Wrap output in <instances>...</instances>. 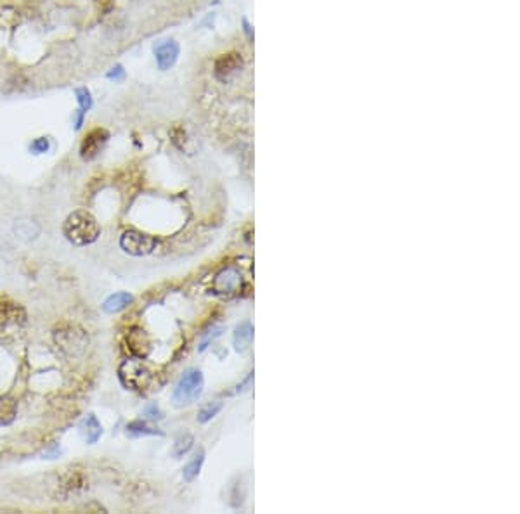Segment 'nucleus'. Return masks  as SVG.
Returning <instances> with one entry per match:
<instances>
[{
    "mask_svg": "<svg viewBox=\"0 0 520 514\" xmlns=\"http://www.w3.org/2000/svg\"><path fill=\"white\" fill-rule=\"evenodd\" d=\"M62 234L73 246H88L95 243L101 236V225L92 213L87 210H77L70 213L62 223Z\"/></svg>",
    "mask_w": 520,
    "mask_h": 514,
    "instance_id": "obj_1",
    "label": "nucleus"
},
{
    "mask_svg": "<svg viewBox=\"0 0 520 514\" xmlns=\"http://www.w3.org/2000/svg\"><path fill=\"white\" fill-rule=\"evenodd\" d=\"M205 388V378L200 369H187L180 380L177 381L176 388L172 393V402L177 407H184V405H191L198 400Z\"/></svg>",
    "mask_w": 520,
    "mask_h": 514,
    "instance_id": "obj_2",
    "label": "nucleus"
},
{
    "mask_svg": "<svg viewBox=\"0 0 520 514\" xmlns=\"http://www.w3.org/2000/svg\"><path fill=\"white\" fill-rule=\"evenodd\" d=\"M118 378L128 390H144L153 380V374L141 358H127L118 367Z\"/></svg>",
    "mask_w": 520,
    "mask_h": 514,
    "instance_id": "obj_3",
    "label": "nucleus"
},
{
    "mask_svg": "<svg viewBox=\"0 0 520 514\" xmlns=\"http://www.w3.org/2000/svg\"><path fill=\"white\" fill-rule=\"evenodd\" d=\"M156 237L141 230H127L120 237V248L130 256H147L156 249Z\"/></svg>",
    "mask_w": 520,
    "mask_h": 514,
    "instance_id": "obj_4",
    "label": "nucleus"
},
{
    "mask_svg": "<svg viewBox=\"0 0 520 514\" xmlns=\"http://www.w3.org/2000/svg\"><path fill=\"white\" fill-rule=\"evenodd\" d=\"M243 288V276L238 269L235 267H227V269L220 270L213 279L212 289L213 293L220 296H231L236 295L239 289Z\"/></svg>",
    "mask_w": 520,
    "mask_h": 514,
    "instance_id": "obj_5",
    "label": "nucleus"
},
{
    "mask_svg": "<svg viewBox=\"0 0 520 514\" xmlns=\"http://www.w3.org/2000/svg\"><path fill=\"white\" fill-rule=\"evenodd\" d=\"M108 139H110V134H108L106 128L97 127V128H94V130L88 132L80 144L82 160H85V161L94 160V158L101 153V149H103L104 144L108 143Z\"/></svg>",
    "mask_w": 520,
    "mask_h": 514,
    "instance_id": "obj_6",
    "label": "nucleus"
},
{
    "mask_svg": "<svg viewBox=\"0 0 520 514\" xmlns=\"http://www.w3.org/2000/svg\"><path fill=\"white\" fill-rule=\"evenodd\" d=\"M243 68V59L238 52H229V54L220 56L219 59L215 61V66H213V75L219 82L226 84V82L231 80L233 77L241 71Z\"/></svg>",
    "mask_w": 520,
    "mask_h": 514,
    "instance_id": "obj_7",
    "label": "nucleus"
},
{
    "mask_svg": "<svg viewBox=\"0 0 520 514\" xmlns=\"http://www.w3.org/2000/svg\"><path fill=\"white\" fill-rule=\"evenodd\" d=\"M26 319L25 310L14 302H0V331L23 324Z\"/></svg>",
    "mask_w": 520,
    "mask_h": 514,
    "instance_id": "obj_8",
    "label": "nucleus"
},
{
    "mask_svg": "<svg viewBox=\"0 0 520 514\" xmlns=\"http://www.w3.org/2000/svg\"><path fill=\"white\" fill-rule=\"evenodd\" d=\"M154 58L160 70H170L179 58V45L174 40L161 42L154 49Z\"/></svg>",
    "mask_w": 520,
    "mask_h": 514,
    "instance_id": "obj_9",
    "label": "nucleus"
},
{
    "mask_svg": "<svg viewBox=\"0 0 520 514\" xmlns=\"http://www.w3.org/2000/svg\"><path fill=\"white\" fill-rule=\"evenodd\" d=\"M78 433L84 438L85 443L94 445L103 437V424H101V421L97 419L94 414H87V416L78 423Z\"/></svg>",
    "mask_w": 520,
    "mask_h": 514,
    "instance_id": "obj_10",
    "label": "nucleus"
},
{
    "mask_svg": "<svg viewBox=\"0 0 520 514\" xmlns=\"http://www.w3.org/2000/svg\"><path fill=\"white\" fill-rule=\"evenodd\" d=\"M61 334L67 336L68 341H56V343H58V347L61 348V350L68 352L70 355H80L82 352L85 350V347H87L88 339L82 329H78V332L62 331Z\"/></svg>",
    "mask_w": 520,
    "mask_h": 514,
    "instance_id": "obj_11",
    "label": "nucleus"
},
{
    "mask_svg": "<svg viewBox=\"0 0 520 514\" xmlns=\"http://www.w3.org/2000/svg\"><path fill=\"white\" fill-rule=\"evenodd\" d=\"M132 302H134V296L130 295V293H127V291L113 293V295H110L106 299H104L103 312L108 315L120 314V312H123Z\"/></svg>",
    "mask_w": 520,
    "mask_h": 514,
    "instance_id": "obj_12",
    "label": "nucleus"
},
{
    "mask_svg": "<svg viewBox=\"0 0 520 514\" xmlns=\"http://www.w3.org/2000/svg\"><path fill=\"white\" fill-rule=\"evenodd\" d=\"M253 341V326L252 322L245 321L235 329V334H233V345L238 352L248 350L250 345Z\"/></svg>",
    "mask_w": 520,
    "mask_h": 514,
    "instance_id": "obj_13",
    "label": "nucleus"
},
{
    "mask_svg": "<svg viewBox=\"0 0 520 514\" xmlns=\"http://www.w3.org/2000/svg\"><path fill=\"white\" fill-rule=\"evenodd\" d=\"M203 463H205V450L200 449L198 454L193 457V459L189 461V463L184 466L182 469V478H184V482L191 483L193 480H196L200 474V471H202L203 467Z\"/></svg>",
    "mask_w": 520,
    "mask_h": 514,
    "instance_id": "obj_14",
    "label": "nucleus"
},
{
    "mask_svg": "<svg viewBox=\"0 0 520 514\" xmlns=\"http://www.w3.org/2000/svg\"><path fill=\"white\" fill-rule=\"evenodd\" d=\"M127 435L130 437H154V435H163L161 431L147 426L144 421H132L127 424Z\"/></svg>",
    "mask_w": 520,
    "mask_h": 514,
    "instance_id": "obj_15",
    "label": "nucleus"
},
{
    "mask_svg": "<svg viewBox=\"0 0 520 514\" xmlns=\"http://www.w3.org/2000/svg\"><path fill=\"white\" fill-rule=\"evenodd\" d=\"M16 416V402L12 398L0 397V426L9 424Z\"/></svg>",
    "mask_w": 520,
    "mask_h": 514,
    "instance_id": "obj_16",
    "label": "nucleus"
},
{
    "mask_svg": "<svg viewBox=\"0 0 520 514\" xmlns=\"http://www.w3.org/2000/svg\"><path fill=\"white\" fill-rule=\"evenodd\" d=\"M222 407H224L222 402H219V400L212 402V404H206L205 407L200 408L198 416H196V421H198L200 424H206L209 421H212L213 417L220 413V411H222Z\"/></svg>",
    "mask_w": 520,
    "mask_h": 514,
    "instance_id": "obj_17",
    "label": "nucleus"
},
{
    "mask_svg": "<svg viewBox=\"0 0 520 514\" xmlns=\"http://www.w3.org/2000/svg\"><path fill=\"white\" fill-rule=\"evenodd\" d=\"M222 332H224V326H212V328L206 329V331L202 334V339H200L198 350L205 352L206 348H209L217 338H220V336H222Z\"/></svg>",
    "mask_w": 520,
    "mask_h": 514,
    "instance_id": "obj_18",
    "label": "nucleus"
},
{
    "mask_svg": "<svg viewBox=\"0 0 520 514\" xmlns=\"http://www.w3.org/2000/svg\"><path fill=\"white\" fill-rule=\"evenodd\" d=\"M193 443H194V438L191 437V435H180V437L176 440V443H174V450H172L174 457L179 459V457L186 456V454L191 450V447H193Z\"/></svg>",
    "mask_w": 520,
    "mask_h": 514,
    "instance_id": "obj_19",
    "label": "nucleus"
},
{
    "mask_svg": "<svg viewBox=\"0 0 520 514\" xmlns=\"http://www.w3.org/2000/svg\"><path fill=\"white\" fill-rule=\"evenodd\" d=\"M77 99H78V104H80V111L82 113H85V111H88L92 108V97H91V92L87 90L85 87L82 88H77Z\"/></svg>",
    "mask_w": 520,
    "mask_h": 514,
    "instance_id": "obj_20",
    "label": "nucleus"
},
{
    "mask_svg": "<svg viewBox=\"0 0 520 514\" xmlns=\"http://www.w3.org/2000/svg\"><path fill=\"white\" fill-rule=\"evenodd\" d=\"M49 149H51V143H49L47 137H38V139H35L34 143L29 144V151L35 154H44Z\"/></svg>",
    "mask_w": 520,
    "mask_h": 514,
    "instance_id": "obj_21",
    "label": "nucleus"
},
{
    "mask_svg": "<svg viewBox=\"0 0 520 514\" xmlns=\"http://www.w3.org/2000/svg\"><path fill=\"white\" fill-rule=\"evenodd\" d=\"M144 416H146L147 419H153V421L161 419V417H163V416H161V411L156 407V404L147 405V407L144 408Z\"/></svg>",
    "mask_w": 520,
    "mask_h": 514,
    "instance_id": "obj_22",
    "label": "nucleus"
},
{
    "mask_svg": "<svg viewBox=\"0 0 520 514\" xmlns=\"http://www.w3.org/2000/svg\"><path fill=\"white\" fill-rule=\"evenodd\" d=\"M106 77H108V78H110V80H121V78H123V77H125V71H123V68H121V66H120V64H118V66H115V68H111V71H108V75H106Z\"/></svg>",
    "mask_w": 520,
    "mask_h": 514,
    "instance_id": "obj_23",
    "label": "nucleus"
}]
</instances>
